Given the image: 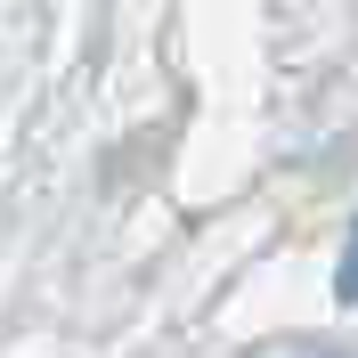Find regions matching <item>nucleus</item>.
I'll list each match as a JSON object with an SVG mask.
<instances>
[{"mask_svg": "<svg viewBox=\"0 0 358 358\" xmlns=\"http://www.w3.org/2000/svg\"><path fill=\"white\" fill-rule=\"evenodd\" d=\"M342 293L358 301V236H350V252H342Z\"/></svg>", "mask_w": 358, "mask_h": 358, "instance_id": "1", "label": "nucleus"}]
</instances>
